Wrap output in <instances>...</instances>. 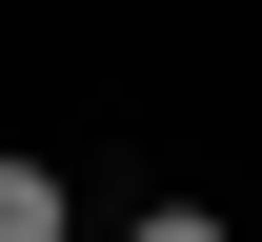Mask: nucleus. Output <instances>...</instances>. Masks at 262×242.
Segmentation results:
<instances>
[{"label":"nucleus","instance_id":"1","mask_svg":"<svg viewBox=\"0 0 262 242\" xmlns=\"http://www.w3.org/2000/svg\"><path fill=\"white\" fill-rule=\"evenodd\" d=\"M0 242H81V202H61V162H40V141H0Z\"/></svg>","mask_w":262,"mask_h":242},{"label":"nucleus","instance_id":"2","mask_svg":"<svg viewBox=\"0 0 262 242\" xmlns=\"http://www.w3.org/2000/svg\"><path fill=\"white\" fill-rule=\"evenodd\" d=\"M121 242H242V222H222V202H141Z\"/></svg>","mask_w":262,"mask_h":242}]
</instances>
